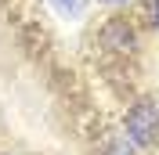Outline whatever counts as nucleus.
Masks as SVG:
<instances>
[{
	"mask_svg": "<svg viewBox=\"0 0 159 155\" xmlns=\"http://www.w3.org/2000/svg\"><path fill=\"white\" fill-rule=\"evenodd\" d=\"M127 134L134 144L141 148H148L152 141L159 137V108L148 105V101H141V105H134L127 112Z\"/></svg>",
	"mask_w": 159,
	"mask_h": 155,
	"instance_id": "1",
	"label": "nucleus"
},
{
	"mask_svg": "<svg viewBox=\"0 0 159 155\" xmlns=\"http://www.w3.org/2000/svg\"><path fill=\"white\" fill-rule=\"evenodd\" d=\"M58 4H61L65 11H80V0H58Z\"/></svg>",
	"mask_w": 159,
	"mask_h": 155,
	"instance_id": "2",
	"label": "nucleus"
},
{
	"mask_svg": "<svg viewBox=\"0 0 159 155\" xmlns=\"http://www.w3.org/2000/svg\"><path fill=\"white\" fill-rule=\"evenodd\" d=\"M152 18H156V25H159V0H152Z\"/></svg>",
	"mask_w": 159,
	"mask_h": 155,
	"instance_id": "3",
	"label": "nucleus"
}]
</instances>
